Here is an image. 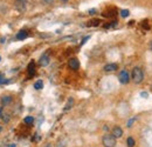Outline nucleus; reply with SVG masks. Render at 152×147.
Returning <instances> with one entry per match:
<instances>
[{"label":"nucleus","instance_id":"nucleus-10","mask_svg":"<svg viewBox=\"0 0 152 147\" xmlns=\"http://www.w3.org/2000/svg\"><path fill=\"white\" fill-rule=\"evenodd\" d=\"M11 101H12V98H11V97H8V95H5V97H2V99H1V104H2L4 106L8 105Z\"/></svg>","mask_w":152,"mask_h":147},{"label":"nucleus","instance_id":"nucleus-13","mask_svg":"<svg viewBox=\"0 0 152 147\" xmlns=\"http://www.w3.org/2000/svg\"><path fill=\"white\" fill-rule=\"evenodd\" d=\"M126 145H128V147L134 146V140H133V138H128V140H126Z\"/></svg>","mask_w":152,"mask_h":147},{"label":"nucleus","instance_id":"nucleus-18","mask_svg":"<svg viewBox=\"0 0 152 147\" xmlns=\"http://www.w3.org/2000/svg\"><path fill=\"white\" fill-rule=\"evenodd\" d=\"M150 47H151V50H152V41H151V44H150Z\"/></svg>","mask_w":152,"mask_h":147},{"label":"nucleus","instance_id":"nucleus-3","mask_svg":"<svg viewBox=\"0 0 152 147\" xmlns=\"http://www.w3.org/2000/svg\"><path fill=\"white\" fill-rule=\"evenodd\" d=\"M118 80L121 81V84H124V85L128 84L130 81V73L128 71H125V70L121 71L119 74H118Z\"/></svg>","mask_w":152,"mask_h":147},{"label":"nucleus","instance_id":"nucleus-21","mask_svg":"<svg viewBox=\"0 0 152 147\" xmlns=\"http://www.w3.org/2000/svg\"><path fill=\"white\" fill-rule=\"evenodd\" d=\"M63 1H67V0H63Z\"/></svg>","mask_w":152,"mask_h":147},{"label":"nucleus","instance_id":"nucleus-12","mask_svg":"<svg viewBox=\"0 0 152 147\" xmlns=\"http://www.w3.org/2000/svg\"><path fill=\"white\" fill-rule=\"evenodd\" d=\"M23 121H25V124H27V125H32V124L34 122V119H33L32 117H26Z\"/></svg>","mask_w":152,"mask_h":147},{"label":"nucleus","instance_id":"nucleus-1","mask_svg":"<svg viewBox=\"0 0 152 147\" xmlns=\"http://www.w3.org/2000/svg\"><path fill=\"white\" fill-rule=\"evenodd\" d=\"M131 78H132L134 84H140L144 79V73H143L142 68L140 67H134L132 70V73H131Z\"/></svg>","mask_w":152,"mask_h":147},{"label":"nucleus","instance_id":"nucleus-5","mask_svg":"<svg viewBox=\"0 0 152 147\" xmlns=\"http://www.w3.org/2000/svg\"><path fill=\"white\" fill-rule=\"evenodd\" d=\"M117 64H108V65H105L104 66V71L105 72H114L117 70Z\"/></svg>","mask_w":152,"mask_h":147},{"label":"nucleus","instance_id":"nucleus-11","mask_svg":"<svg viewBox=\"0 0 152 147\" xmlns=\"http://www.w3.org/2000/svg\"><path fill=\"white\" fill-rule=\"evenodd\" d=\"M43 87V81L42 80H38L35 84H34V88L35 90H41Z\"/></svg>","mask_w":152,"mask_h":147},{"label":"nucleus","instance_id":"nucleus-14","mask_svg":"<svg viewBox=\"0 0 152 147\" xmlns=\"http://www.w3.org/2000/svg\"><path fill=\"white\" fill-rule=\"evenodd\" d=\"M129 14H130V13H129L128 10H122V11H121V16H122L123 18H126Z\"/></svg>","mask_w":152,"mask_h":147},{"label":"nucleus","instance_id":"nucleus-8","mask_svg":"<svg viewBox=\"0 0 152 147\" xmlns=\"http://www.w3.org/2000/svg\"><path fill=\"white\" fill-rule=\"evenodd\" d=\"M27 37H28V32L25 31V30L20 31L19 33L17 34V39H18V40H23V39H26Z\"/></svg>","mask_w":152,"mask_h":147},{"label":"nucleus","instance_id":"nucleus-4","mask_svg":"<svg viewBox=\"0 0 152 147\" xmlns=\"http://www.w3.org/2000/svg\"><path fill=\"white\" fill-rule=\"evenodd\" d=\"M68 66H69L72 70L76 71V70L80 68V61H78L76 58H72V59L68 61Z\"/></svg>","mask_w":152,"mask_h":147},{"label":"nucleus","instance_id":"nucleus-15","mask_svg":"<svg viewBox=\"0 0 152 147\" xmlns=\"http://www.w3.org/2000/svg\"><path fill=\"white\" fill-rule=\"evenodd\" d=\"M45 1H46V2H47V4H52V2H53V1H54V0H45Z\"/></svg>","mask_w":152,"mask_h":147},{"label":"nucleus","instance_id":"nucleus-20","mask_svg":"<svg viewBox=\"0 0 152 147\" xmlns=\"http://www.w3.org/2000/svg\"><path fill=\"white\" fill-rule=\"evenodd\" d=\"M0 60H1V56H0Z\"/></svg>","mask_w":152,"mask_h":147},{"label":"nucleus","instance_id":"nucleus-17","mask_svg":"<svg viewBox=\"0 0 152 147\" xmlns=\"http://www.w3.org/2000/svg\"><path fill=\"white\" fill-rule=\"evenodd\" d=\"M1 114H2V108L0 107V117H1Z\"/></svg>","mask_w":152,"mask_h":147},{"label":"nucleus","instance_id":"nucleus-9","mask_svg":"<svg viewBox=\"0 0 152 147\" xmlns=\"http://www.w3.org/2000/svg\"><path fill=\"white\" fill-rule=\"evenodd\" d=\"M35 74V65H34V62L32 61L29 65H28V75L29 76H33Z\"/></svg>","mask_w":152,"mask_h":147},{"label":"nucleus","instance_id":"nucleus-16","mask_svg":"<svg viewBox=\"0 0 152 147\" xmlns=\"http://www.w3.org/2000/svg\"><path fill=\"white\" fill-rule=\"evenodd\" d=\"M0 81H6V80L2 79V75H1V74H0Z\"/></svg>","mask_w":152,"mask_h":147},{"label":"nucleus","instance_id":"nucleus-19","mask_svg":"<svg viewBox=\"0 0 152 147\" xmlns=\"http://www.w3.org/2000/svg\"><path fill=\"white\" fill-rule=\"evenodd\" d=\"M0 132H1V126H0Z\"/></svg>","mask_w":152,"mask_h":147},{"label":"nucleus","instance_id":"nucleus-7","mask_svg":"<svg viewBox=\"0 0 152 147\" xmlns=\"http://www.w3.org/2000/svg\"><path fill=\"white\" fill-rule=\"evenodd\" d=\"M48 64H49L48 54H43L41 58H40V65H41V66H47Z\"/></svg>","mask_w":152,"mask_h":147},{"label":"nucleus","instance_id":"nucleus-6","mask_svg":"<svg viewBox=\"0 0 152 147\" xmlns=\"http://www.w3.org/2000/svg\"><path fill=\"white\" fill-rule=\"evenodd\" d=\"M113 134L116 138H121L123 135V129L121 128V127H118V126H116V127L113 128Z\"/></svg>","mask_w":152,"mask_h":147},{"label":"nucleus","instance_id":"nucleus-2","mask_svg":"<svg viewBox=\"0 0 152 147\" xmlns=\"http://www.w3.org/2000/svg\"><path fill=\"white\" fill-rule=\"evenodd\" d=\"M104 147H115L116 145V137L114 134H105L102 139Z\"/></svg>","mask_w":152,"mask_h":147}]
</instances>
